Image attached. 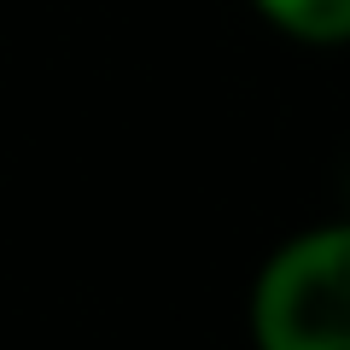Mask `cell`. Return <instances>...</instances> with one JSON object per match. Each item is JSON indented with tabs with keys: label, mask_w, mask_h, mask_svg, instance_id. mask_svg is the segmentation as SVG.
<instances>
[{
	"label": "cell",
	"mask_w": 350,
	"mask_h": 350,
	"mask_svg": "<svg viewBox=\"0 0 350 350\" xmlns=\"http://www.w3.org/2000/svg\"><path fill=\"white\" fill-rule=\"evenodd\" d=\"M257 350H350V222L292 234L251 286Z\"/></svg>",
	"instance_id": "1"
},
{
	"label": "cell",
	"mask_w": 350,
	"mask_h": 350,
	"mask_svg": "<svg viewBox=\"0 0 350 350\" xmlns=\"http://www.w3.org/2000/svg\"><path fill=\"white\" fill-rule=\"evenodd\" d=\"M245 6L298 47H350V0H245Z\"/></svg>",
	"instance_id": "2"
}]
</instances>
